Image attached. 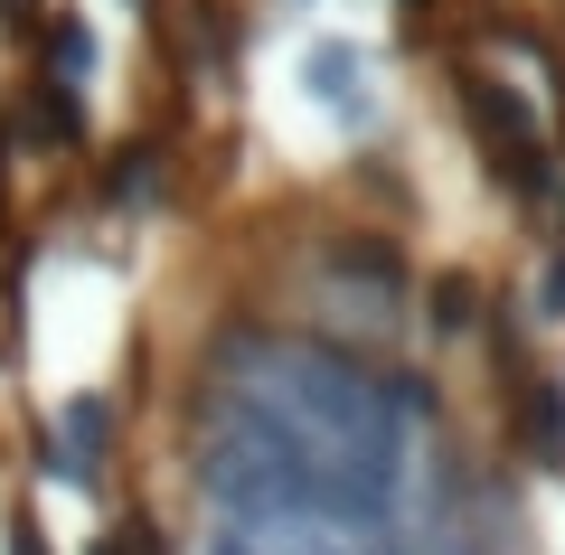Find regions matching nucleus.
Masks as SVG:
<instances>
[{
    "mask_svg": "<svg viewBox=\"0 0 565 555\" xmlns=\"http://www.w3.org/2000/svg\"><path fill=\"white\" fill-rule=\"evenodd\" d=\"M132 274L104 255V236L57 226L29 245L20 292H10V367L57 415H104L122 405V357H132Z\"/></svg>",
    "mask_w": 565,
    "mask_h": 555,
    "instance_id": "1",
    "label": "nucleus"
},
{
    "mask_svg": "<svg viewBox=\"0 0 565 555\" xmlns=\"http://www.w3.org/2000/svg\"><path fill=\"white\" fill-rule=\"evenodd\" d=\"M161 555H180V546H161ZM199 555H226V546H217V536H199Z\"/></svg>",
    "mask_w": 565,
    "mask_h": 555,
    "instance_id": "2",
    "label": "nucleus"
}]
</instances>
